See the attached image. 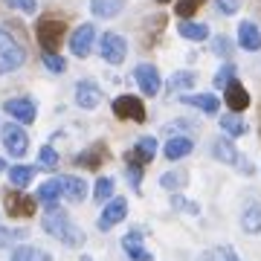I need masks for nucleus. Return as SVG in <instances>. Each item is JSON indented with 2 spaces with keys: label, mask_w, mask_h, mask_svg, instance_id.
I'll return each mask as SVG.
<instances>
[{
  "label": "nucleus",
  "mask_w": 261,
  "mask_h": 261,
  "mask_svg": "<svg viewBox=\"0 0 261 261\" xmlns=\"http://www.w3.org/2000/svg\"><path fill=\"white\" fill-rule=\"evenodd\" d=\"M0 134H3V145H6V151H9L12 157H23L29 151V137L27 130L20 128L18 122H12V125H0Z\"/></svg>",
  "instance_id": "20e7f679"
},
{
  "label": "nucleus",
  "mask_w": 261,
  "mask_h": 261,
  "mask_svg": "<svg viewBox=\"0 0 261 261\" xmlns=\"http://www.w3.org/2000/svg\"><path fill=\"white\" fill-rule=\"evenodd\" d=\"M157 3H168V0H157Z\"/></svg>",
  "instance_id": "c03bdc74"
},
{
  "label": "nucleus",
  "mask_w": 261,
  "mask_h": 261,
  "mask_svg": "<svg viewBox=\"0 0 261 261\" xmlns=\"http://www.w3.org/2000/svg\"><path fill=\"white\" fill-rule=\"evenodd\" d=\"M183 105H192L203 113H218V99L212 93H197V96H183Z\"/></svg>",
  "instance_id": "b1692460"
},
{
  "label": "nucleus",
  "mask_w": 261,
  "mask_h": 261,
  "mask_svg": "<svg viewBox=\"0 0 261 261\" xmlns=\"http://www.w3.org/2000/svg\"><path fill=\"white\" fill-rule=\"evenodd\" d=\"M75 102H79V108H84V111L99 108V102H102V90H99V84L79 82L75 84Z\"/></svg>",
  "instance_id": "ddd939ff"
},
{
  "label": "nucleus",
  "mask_w": 261,
  "mask_h": 261,
  "mask_svg": "<svg viewBox=\"0 0 261 261\" xmlns=\"http://www.w3.org/2000/svg\"><path fill=\"white\" fill-rule=\"evenodd\" d=\"M212 157H215V160H221V163H229V166H238V168H244L247 174L252 171V166L247 163V160H241V154H238V148H235V145H232L229 140H224V137L212 142Z\"/></svg>",
  "instance_id": "6e6552de"
},
{
  "label": "nucleus",
  "mask_w": 261,
  "mask_h": 261,
  "mask_svg": "<svg viewBox=\"0 0 261 261\" xmlns=\"http://www.w3.org/2000/svg\"><path fill=\"white\" fill-rule=\"evenodd\" d=\"M192 84H195V73H192V70H186V73H174V75H171L168 87H171L174 93H180V90H189Z\"/></svg>",
  "instance_id": "c756f323"
},
{
  "label": "nucleus",
  "mask_w": 261,
  "mask_h": 261,
  "mask_svg": "<svg viewBox=\"0 0 261 261\" xmlns=\"http://www.w3.org/2000/svg\"><path fill=\"white\" fill-rule=\"evenodd\" d=\"M200 261H238L232 247H218V250H209Z\"/></svg>",
  "instance_id": "2f4dec72"
},
{
  "label": "nucleus",
  "mask_w": 261,
  "mask_h": 261,
  "mask_svg": "<svg viewBox=\"0 0 261 261\" xmlns=\"http://www.w3.org/2000/svg\"><path fill=\"white\" fill-rule=\"evenodd\" d=\"M38 163H41V166H47V168L58 166V154H56V148H49V145H44V148L38 151Z\"/></svg>",
  "instance_id": "c9c22d12"
},
{
  "label": "nucleus",
  "mask_w": 261,
  "mask_h": 261,
  "mask_svg": "<svg viewBox=\"0 0 261 261\" xmlns=\"http://www.w3.org/2000/svg\"><path fill=\"white\" fill-rule=\"evenodd\" d=\"M64 195L70 197L73 203L84 200V195H87V186H84V180H79V177H64Z\"/></svg>",
  "instance_id": "bb28decb"
},
{
  "label": "nucleus",
  "mask_w": 261,
  "mask_h": 261,
  "mask_svg": "<svg viewBox=\"0 0 261 261\" xmlns=\"http://www.w3.org/2000/svg\"><path fill=\"white\" fill-rule=\"evenodd\" d=\"M44 229H47L53 238H58L61 244H67V247H82L84 244V232L64 212H58V209H53V212L44 218Z\"/></svg>",
  "instance_id": "f257e3e1"
},
{
  "label": "nucleus",
  "mask_w": 261,
  "mask_h": 261,
  "mask_svg": "<svg viewBox=\"0 0 261 261\" xmlns=\"http://www.w3.org/2000/svg\"><path fill=\"white\" fill-rule=\"evenodd\" d=\"M84 261H87V258H84Z\"/></svg>",
  "instance_id": "a18cd8bd"
},
{
  "label": "nucleus",
  "mask_w": 261,
  "mask_h": 261,
  "mask_svg": "<svg viewBox=\"0 0 261 261\" xmlns=\"http://www.w3.org/2000/svg\"><path fill=\"white\" fill-rule=\"evenodd\" d=\"M168 160H183L186 154H192V140L189 137H174V140L166 142V151H163Z\"/></svg>",
  "instance_id": "4be33fe9"
},
{
  "label": "nucleus",
  "mask_w": 261,
  "mask_h": 261,
  "mask_svg": "<svg viewBox=\"0 0 261 261\" xmlns=\"http://www.w3.org/2000/svg\"><path fill=\"white\" fill-rule=\"evenodd\" d=\"M32 177H35V168L32 166H12L9 168V183L18 189H27L32 183Z\"/></svg>",
  "instance_id": "393cba45"
},
{
  "label": "nucleus",
  "mask_w": 261,
  "mask_h": 261,
  "mask_svg": "<svg viewBox=\"0 0 261 261\" xmlns=\"http://www.w3.org/2000/svg\"><path fill=\"white\" fill-rule=\"evenodd\" d=\"M134 79H137V84H140V90L145 96H157L160 93V73H157L154 64H137Z\"/></svg>",
  "instance_id": "9b49d317"
},
{
  "label": "nucleus",
  "mask_w": 261,
  "mask_h": 261,
  "mask_svg": "<svg viewBox=\"0 0 261 261\" xmlns=\"http://www.w3.org/2000/svg\"><path fill=\"white\" fill-rule=\"evenodd\" d=\"M203 3H206V0H177V15H180V18H192Z\"/></svg>",
  "instance_id": "473e14b6"
},
{
  "label": "nucleus",
  "mask_w": 261,
  "mask_h": 261,
  "mask_svg": "<svg viewBox=\"0 0 261 261\" xmlns=\"http://www.w3.org/2000/svg\"><path fill=\"white\" fill-rule=\"evenodd\" d=\"M128 56V44H125V38L116 35V32H105L102 35V58L108 64H122Z\"/></svg>",
  "instance_id": "0eeeda50"
},
{
  "label": "nucleus",
  "mask_w": 261,
  "mask_h": 261,
  "mask_svg": "<svg viewBox=\"0 0 261 261\" xmlns=\"http://www.w3.org/2000/svg\"><path fill=\"white\" fill-rule=\"evenodd\" d=\"M12 261H53V255L38 247H20V250L12 252Z\"/></svg>",
  "instance_id": "a878e982"
},
{
  "label": "nucleus",
  "mask_w": 261,
  "mask_h": 261,
  "mask_svg": "<svg viewBox=\"0 0 261 261\" xmlns=\"http://www.w3.org/2000/svg\"><path fill=\"white\" fill-rule=\"evenodd\" d=\"M3 171H6V163H3V157H0V174H3Z\"/></svg>",
  "instance_id": "37998d69"
},
{
  "label": "nucleus",
  "mask_w": 261,
  "mask_h": 261,
  "mask_svg": "<svg viewBox=\"0 0 261 261\" xmlns=\"http://www.w3.org/2000/svg\"><path fill=\"white\" fill-rule=\"evenodd\" d=\"M108 160V151H105V142H96L93 148H87L82 151L79 157H75V166H82V168H99Z\"/></svg>",
  "instance_id": "f3484780"
},
{
  "label": "nucleus",
  "mask_w": 261,
  "mask_h": 261,
  "mask_svg": "<svg viewBox=\"0 0 261 261\" xmlns=\"http://www.w3.org/2000/svg\"><path fill=\"white\" fill-rule=\"evenodd\" d=\"M122 247H125V252H128L130 261H154V258H151V252L142 247V235L137 232V229L122 238Z\"/></svg>",
  "instance_id": "4468645a"
},
{
  "label": "nucleus",
  "mask_w": 261,
  "mask_h": 261,
  "mask_svg": "<svg viewBox=\"0 0 261 261\" xmlns=\"http://www.w3.org/2000/svg\"><path fill=\"white\" fill-rule=\"evenodd\" d=\"M38 44L44 53H58L61 44H64V35H67V20L61 18H44L38 20Z\"/></svg>",
  "instance_id": "f03ea898"
},
{
  "label": "nucleus",
  "mask_w": 261,
  "mask_h": 261,
  "mask_svg": "<svg viewBox=\"0 0 261 261\" xmlns=\"http://www.w3.org/2000/svg\"><path fill=\"white\" fill-rule=\"evenodd\" d=\"M226 90V105H229V108H232L235 113L238 111H247V108H250V93H247V90H244V84L241 82H229L224 87Z\"/></svg>",
  "instance_id": "2eb2a0df"
},
{
  "label": "nucleus",
  "mask_w": 261,
  "mask_h": 261,
  "mask_svg": "<svg viewBox=\"0 0 261 261\" xmlns=\"http://www.w3.org/2000/svg\"><path fill=\"white\" fill-rule=\"evenodd\" d=\"M44 64H47L53 73H64L67 70V61L58 56V53H44Z\"/></svg>",
  "instance_id": "72a5a7b5"
},
{
  "label": "nucleus",
  "mask_w": 261,
  "mask_h": 261,
  "mask_svg": "<svg viewBox=\"0 0 261 261\" xmlns=\"http://www.w3.org/2000/svg\"><path fill=\"white\" fill-rule=\"evenodd\" d=\"M238 44H241L247 53H255V49L261 47V32L252 20H241V27H238Z\"/></svg>",
  "instance_id": "dca6fc26"
},
{
  "label": "nucleus",
  "mask_w": 261,
  "mask_h": 261,
  "mask_svg": "<svg viewBox=\"0 0 261 261\" xmlns=\"http://www.w3.org/2000/svg\"><path fill=\"white\" fill-rule=\"evenodd\" d=\"M90 9L96 18H113L125 9V0H90Z\"/></svg>",
  "instance_id": "412c9836"
},
{
  "label": "nucleus",
  "mask_w": 261,
  "mask_h": 261,
  "mask_svg": "<svg viewBox=\"0 0 261 261\" xmlns=\"http://www.w3.org/2000/svg\"><path fill=\"white\" fill-rule=\"evenodd\" d=\"M125 215H128V200H125V197H113V200H108L102 218H99V229H102V232L113 229L119 221H125Z\"/></svg>",
  "instance_id": "1a4fd4ad"
},
{
  "label": "nucleus",
  "mask_w": 261,
  "mask_h": 261,
  "mask_svg": "<svg viewBox=\"0 0 261 261\" xmlns=\"http://www.w3.org/2000/svg\"><path fill=\"white\" fill-rule=\"evenodd\" d=\"M177 32L183 38H189V41H206L209 38V27L206 23H192V20H180V27H177Z\"/></svg>",
  "instance_id": "5701e85b"
},
{
  "label": "nucleus",
  "mask_w": 261,
  "mask_h": 261,
  "mask_svg": "<svg viewBox=\"0 0 261 261\" xmlns=\"http://www.w3.org/2000/svg\"><path fill=\"white\" fill-rule=\"evenodd\" d=\"M241 226L244 232H261V203L258 200H252V203L244 206V215H241Z\"/></svg>",
  "instance_id": "6ab92c4d"
},
{
  "label": "nucleus",
  "mask_w": 261,
  "mask_h": 261,
  "mask_svg": "<svg viewBox=\"0 0 261 261\" xmlns=\"http://www.w3.org/2000/svg\"><path fill=\"white\" fill-rule=\"evenodd\" d=\"M61 195H64V177H53L38 189V200H44V203H49V206L56 203Z\"/></svg>",
  "instance_id": "aec40b11"
},
{
  "label": "nucleus",
  "mask_w": 261,
  "mask_h": 261,
  "mask_svg": "<svg viewBox=\"0 0 261 261\" xmlns=\"http://www.w3.org/2000/svg\"><path fill=\"white\" fill-rule=\"evenodd\" d=\"M6 113L15 116V122H20V125H29V122H35L38 108L29 96H20V99H9L6 102Z\"/></svg>",
  "instance_id": "f8f14e48"
},
{
  "label": "nucleus",
  "mask_w": 261,
  "mask_h": 261,
  "mask_svg": "<svg viewBox=\"0 0 261 261\" xmlns=\"http://www.w3.org/2000/svg\"><path fill=\"white\" fill-rule=\"evenodd\" d=\"M23 47H20L18 41L6 32V29H0V73H12V70H18L23 64Z\"/></svg>",
  "instance_id": "7ed1b4c3"
},
{
  "label": "nucleus",
  "mask_w": 261,
  "mask_h": 261,
  "mask_svg": "<svg viewBox=\"0 0 261 261\" xmlns=\"http://www.w3.org/2000/svg\"><path fill=\"white\" fill-rule=\"evenodd\" d=\"M154 151H157V142H154V137H142L134 148H130L128 154V163H151L154 160Z\"/></svg>",
  "instance_id": "a211bd4d"
},
{
  "label": "nucleus",
  "mask_w": 261,
  "mask_h": 261,
  "mask_svg": "<svg viewBox=\"0 0 261 261\" xmlns=\"http://www.w3.org/2000/svg\"><path fill=\"white\" fill-rule=\"evenodd\" d=\"M174 206H177V209H189V212H197V206L195 203H189V200H183V197H174Z\"/></svg>",
  "instance_id": "79ce46f5"
},
{
  "label": "nucleus",
  "mask_w": 261,
  "mask_h": 261,
  "mask_svg": "<svg viewBox=\"0 0 261 261\" xmlns=\"http://www.w3.org/2000/svg\"><path fill=\"white\" fill-rule=\"evenodd\" d=\"M93 41H96V27H93V23H84V27H79L73 32V38H70V53L79 56V58L90 56Z\"/></svg>",
  "instance_id": "9d476101"
},
{
  "label": "nucleus",
  "mask_w": 261,
  "mask_h": 261,
  "mask_svg": "<svg viewBox=\"0 0 261 261\" xmlns=\"http://www.w3.org/2000/svg\"><path fill=\"white\" fill-rule=\"evenodd\" d=\"M221 128H224L229 137H244V134H247V125H244V119H238L235 113H226V116H221Z\"/></svg>",
  "instance_id": "cd10ccee"
},
{
  "label": "nucleus",
  "mask_w": 261,
  "mask_h": 261,
  "mask_svg": "<svg viewBox=\"0 0 261 261\" xmlns=\"http://www.w3.org/2000/svg\"><path fill=\"white\" fill-rule=\"evenodd\" d=\"M93 195H96V200H99V203H108V200H113V180L99 177V180H96Z\"/></svg>",
  "instance_id": "7c9ffc66"
},
{
  "label": "nucleus",
  "mask_w": 261,
  "mask_h": 261,
  "mask_svg": "<svg viewBox=\"0 0 261 261\" xmlns=\"http://www.w3.org/2000/svg\"><path fill=\"white\" fill-rule=\"evenodd\" d=\"M186 171H166L163 177H160V186L168 189V192H174V189H183L186 186Z\"/></svg>",
  "instance_id": "c85d7f7f"
},
{
  "label": "nucleus",
  "mask_w": 261,
  "mask_h": 261,
  "mask_svg": "<svg viewBox=\"0 0 261 261\" xmlns=\"http://www.w3.org/2000/svg\"><path fill=\"white\" fill-rule=\"evenodd\" d=\"M232 79H235V67L232 64H224L221 70H218V75H215V87H226Z\"/></svg>",
  "instance_id": "f704fd0d"
},
{
  "label": "nucleus",
  "mask_w": 261,
  "mask_h": 261,
  "mask_svg": "<svg viewBox=\"0 0 261 261\" xmlns=\"http://www.w3.org/2000/svg\"><path fill=\"white\" fill-rule=\"evenodd\" d=\"M218 9L224 12V15H232L238 9V0H218Z\"/></svg>",
  "instance_id": "ea45409f"
},
{
  "label": "nucleus",
  "mask_w": 261,
  "mask_h": 261,
  "mask_svg": "<svg viewBox=\"0 0 261 261\" xmlns=\"http://www.w3.org/2000/svg\"><path fill=\"white\" fill-rule=\"evenodd\" d=\"M3 203H6V215L9 218H32L38 209L35 197L23 195V189L20 192H9V195L3 197Z\"/></svg>",
  "instance_id": "39448f33"
},
{
  "label": "nucleus",
  "mask_w": 261,
  "mask_h": 261,
  "mask_svg": "<svg viewBox=\"0 0 261 261\" xmlns=\"http://www.w3.org/2000/svg\"><path fill=\"white\" fill-rule=\"evenodd\" d=\"M215 49H218V53H221V56L224 58H229V41H226V38H218V41H215Z\"/></svg>",
  "instance_id": "a19ab883"
},
{
  "label": "nucleus",
  "mask_w": 261,
  "mask_h": 261,
  "mask_svg": "<svg viewBox=\"0 0 261 261\" xmlns=\"http://www.w3.org/2000/svg\"><path fill=\"white\" fill-rule=\"evenodd\" d=\"M128 183L134 189L142 186V163H130V166H128Z\"/></svg>",
  "instance_id": "4c0bfd02"
},
{
  "label": "nucleus",
  "mask_w": 261,
  "mask_h": 261,
  "mask_svg": "<svg viewBox=\"0 0 261 261\" xmlns=\"http://www.w3.org/2000/svg\"><path fill=\"white\" fill-rule=\"evenodd\" d=\"M23 229H0V247H9V241H20L23 238Z\"/></svg>",
  "instance_id": "58836bf2"
},
{
  "label": "nucleus",
  "mask_w": 261,
  "mask_h": 261,
  "mask_svg": "<svg viewBox=\"0 0 261 261\" xmlns=\"http://www.w3.org/2000/svg\"><path fill=\"white\" fill-rule=\"evenodd\" d=\"M113 116L116 119H128V122H145V105L137 96H119L113 102Z\"/></svg>",
  "instance_id": "423d86ee"
},
{
  "label": "nucleus",
  "mask_w": 261,
  "mask_h": 261,
  "mask_svg": "<svg viewBox=\"0 0 261 261\" xmlns=\"http://www.w3.org/2000/svg\"><path fill=\"white\" fill-rule=\"evenodd\" d=\"M6 6H12V9L23 12V15H32V12L38 9V0H3Z\"/></svg>",
  "instance_id": "e433bc0d"
}]
</instances>
